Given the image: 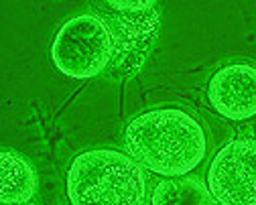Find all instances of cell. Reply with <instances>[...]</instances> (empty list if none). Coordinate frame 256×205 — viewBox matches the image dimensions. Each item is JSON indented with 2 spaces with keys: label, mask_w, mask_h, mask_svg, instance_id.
Returning a JSON list of instances; mask_svg holds the SVG:
<instances>
[{
  "label": "cell",
  "mask_w": 256,
  "mask_h": 205,
  "mask_svg": "<svg viewBox=\"0 0 256 205\" xmlns=\"http://www.w3.org/2000/svg\"><path fill=\"white\" fill-rule=\"evenodd\" d=\"M128 156L163 177L191 173L206 156L202 124L179 108H156L136 116L126 126Z\"/></svg>",
  "instance_id": "1"
},
{
  "label": "cell",
  "mask_w": 256,
  "mask_h": 205,
  "mask_svg": "<svg viewBox=\"0 0 256 205\" xmlns=\"http://www.w3.org/2000/svg\"><path fill=\"white\" fill-rule=\"evenodd\" d=\"M68 197L72 205H144L146 179L132 156L96 148L74 158Z\"/></svg>",
  "instance_id": "2"
},
{
  "label": "cell",
  "mask_w": 256,
  "mask_h": 205,
  "mask_svg": "<svg viewBox=\"0 0 256 205\" xmlns=\"http://www.w3.org/2000/svg\"><path fill=\"white\" fill-rule=\"evenodd\" d=\"M51 59L68 78L90 80L100 76L114 59V39L108 22L94 12L70 18L53 39Z\"/></svg>",
  "instance_id": "3"
},
{
  "label": "cell",
  "mask_w": 256,
  "mask_h": 205,
  "mask_svg": "<svg viewBox=\"0 0 256 205\" xmlns=\"http://www.w3.org/2000/svg\"><path fill=\"white\" fill-rule=\"evenodd\" d=\"M104 8L108 10H102L100 16L108 22L112 32L116 65L128 74H134L156 39V4L152 0H138V2L108 0L104 2Z\"/></svg>",
  "instance_id": "4"
},
{
  "label": "cell",
  "mask_w": 256,
  "mask_h": 205,
  "mask_svg": "<svg viewBox=\"0 0 256 205\" xmlns=\"http://www.w3.org/2000/svg\"><path fill=\"white\" fill-rule=\"evenodd\" d=\"M208 187L220 205H256V138L222 146L210 164Z\"/></svg>",
  "instance_id": "5"
},
{
  "label": "cell",
  "mask_w": 256,
  "mask_h": 205,
  "mask_svg": "<svg viewBox=\"0 0 256 205\" xmlns=\"http://www.w3.org/2000/svg\"><path fill=\"white\" fill-rule=\"evenodd\" d=\"M212 108L228 120L242 122L256 116V65L234 61L218 70L208 86Z\"/></svg>",
  "instance_id": "6"
},
{
  "label": "cell",
  "mask_w": 256,
  "mask_h": 205,
  "mask_svg": "<svg viewBox=\"0 0 256 205\" xmlns=\"http://www.w3.org/2000/svg\"><path fill=\"white\" fill-rule=\"evenodd\" d=\"M2 166V185H0V203L2 205H22L33 199L37 193V173L30 162L10 150L0 154Z\"/></svg>",
  "instance_id": "7"
},
{
  "label": "cell",
  "mask_w": 256,
  "mask_h": 205,
  "mask_svg": "<svg viewBox=\"0 0 256 205\" xmlns=\"http://www.w3.org/2000/svg\"><path fill=\"white\" fill-rule=\"evenodd\" d=\"M150 205H216V199L202 179L173 177L154 187Z\"/></svg>",
  "instance_id": "8"
}]
</instances>
